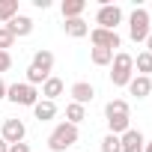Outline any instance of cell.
<instances>
[{
  "label": "cell",
  "mask_w": 152,
  "mask_h": 152,
  "mask_svg": "<svg viewBox=\"0 0 152 152\" xmlns=\"http://www.w3.org/2000/svg\"><path fill=\"white\" fill-rule=\"evenodd\" d=\"M0 152H9V143H6L3 137H0Z\"/></svg>",
  "instance_id": "obj_28"
},
{
  "label": "cell",
  "mask_w": 152,
  "mask_h": 152,
  "mask_svg": "<svg viewBox=\"0 0 152 152\" xmlns=\"http://www.w3.org/2000/svg\"><path fill=\"white\" fill-rule=\"evenodd\" d=\"M0 137H3L9 146H12V143H24V137H27V125H24L21 119H6V122H3V131H0Z\"/></svg>",
  "instance_id": "obj_7"
},
{
  "label": "cell",
  "mask_w": 152,
  "mask_h": 152,
  "mask_svg": "<svg viewBox=\"0 0 152 152\" xmlns=\"http://www.w3.org/2000/svg\"><path fill=\"white\" fill-rule=\"evenodd\" d=\"M96 24L102 30H116V24H122V9L116 3H102L96 12Z\"/></svg>",
  "instance_id": "obj_5"
},
{
  "label": "cell",
  "mask_w": 152,
  "mask_h": 152,
  "mask_svg": "<svg viewBox=\"0 0 152 152\" xmlns=\"http://www.w3.org/2000/svg\"><path fill=\"white\" fill-rule=\"evenodd\" d=\"M6 99H9L12 104L33 107V104L39 102V90H36V87H30L27 81H21V84H9V90H6Z\"/></svg>",
  "instance_id": "obj_4"
},
{
  "label": "cell",
  "mask_w": 152,
  "mask_h": 152,
  "mask_svg": "<svg viewBox=\"0 0 152 152\" xmlns=\"http://www.w3.org/2000/svg\"><path fill=\"white\" fill-rule=\"evenodd\" d=\"M9 152H30V143H12Z\"/></svg>",
  "instance_id": "obj_25"
},
{
  "label": "cell",
  "mask_w": 152,
  "mask_h": 152,
  "mask_svg": "<svg viewBox=\"0 0 152 152\" xmlns=\"http://www.w3.org/2000/svg\"><path fill=\"white\" fill-rule=\"evenodd\" d=\"M69 96H72V102H75V104H84V107H87V104L96 99V87H93V84H87V81H78V84H72Z\"/></svg>",
  "instance_id": "obj_8"
},
{
  "label": "cell",
  "mask_w": 152,
  "mask_h": 152,
  "mask_svg": "<svg viewBox=\"0 0 152 152\" xmlns=\"http://www.w3.org/2000/svg\"><path fill=\"white\" fill-rule=\"evenodd\" d=\"M78 125H72V122H60L54 131H51V137H48V146H51V152H66L69 146H75L78 143Z\"/></svg>",
  "instance_id": "obj_2"
},
{
  "label": "cell",
  "mask_w": 152,
  "mask_h": 152,
  "mask_svg": "<svg viewBox=\"0 0 152 152\" xmlns=\"http://www.w3.org/2000/svg\"><path fill=\"white\" fill-rule=\"evenodd\" d=\"M9 69H12V54L9 51H0V75L9 72Z\"/></svg>",
  "instance_id": "obj_24"
},
{
  "label": "cell",
  "mask_w": 152,
  "mask_h": 152,
  "mask_svg": "<svg viewBox=\"0 0 152 152\" xmlns=\"http://www.w3.org/2000/svg\"><path fill=\"white\" fill-rule=\"evenodd\" d=\"M87 119V107L84 104H66V122H72V125H78V122H84Z\"/></svg>",
  "instance_id": "obj_18"
},
{
  "label": "cell",
  "mask_w": 152,
  "mask_h": 152,
  "mask_svg": "<svg viewBox=\"0 0 152 152\" xmlns=\"http://www.w3.org/2000/svg\"><path fill=\"white\" fill-rule=\"evenodd\" d=\"M93 63L96 66H110L113 63V51H107V48H93Z\"/></svg>",
  "instance_id": "obj_21"
},
{
  "label": "cell",
  "mask_w": 152,
  "mask_h": 152,
  "mask_svg": "<svg viewBox=\"0 0 152 152\" xmlns=\"http://www.w3.org/2000/svg\"><path fill=\"white\" fill-rule=\"evenodd\" d=\"M146 51L152 54V33H149V39H146Z\"/></svg>",
  "instance_id": "obj_29"
},
{
  "label": "cell",
  "mask_w": 152,
  "mask_h": 152,
  "mask_svg": "<svg viewBox=\"0 0 152 152\" xmlns=\"http://www.w3.org/2000/svg\"><path fill=\"white\" fill-rule=\"evenodd\" d=\"M63 18H81L87 9V0H63Z\"/></svg>",
  "instance_id": "obj_16"
},
{
  "label": "cell",
  "mask_w": 152,
  "mask_h": 152,
  "mask_svg": "<svg viewBox=\"0 0 152 152\" xmlns=\"http://www.w3.org/2000/svg\"><path fill=\"white\" fill-rule=\"evenodd\" d=\"M143 152H152V140H146V143H143Z\"/></svg>",
  "instance_id": "obj_30"
},
{
  "label": "cell",
  "mask_w": 152,
  "mask_h": 152,
  "mask_svg": "<svg viewBox=\"0 0 152 152\" xmlns=\"http://www.w3.org/2000/svg\"><path fill=\"white\" fill-rule=\"evenodd\" d=\"M104 116L113 119V116H128V102L125 99H110L104 104Z\"/></svg>",
  "instance_id": "obj_17"
},
{
  "label": "cell",
  "mask_w": 152,
  "mask_h": 152,
  "mask_svg": "<svg viewBox=\"0 0 152 152\" xmlns=\"http://www.w3.org/2000/svg\"><path fill=\"white\" fill-rule=\"evenodd\" d=\"M134 69H137V75L149 78V72H152V54H149V51H140V54L134 57Z\"/></svg>",
  "instance_id": "obj_19"
},
{
  "label": "cell",
  "mask_w": 152,
  "mask_h": 152,
  "mask_svg": "<svg viewBox=\"0 0 152 152\" xmlns=\"http://www.w3.org/2000/svg\"><path fill=\"white\" fill-rule=\"evenodd\" d=\"M143 143H146V137L137 128H128L119 137V152H143Z\"/></svg>",
  "instance_id": "obj_9"
},
{
  "label": "cell",
  "mask_w": 152,
  "mask_h": 152,
  "mask_svg": "<svg viewBox=\"0 0 152 152\" xmlns=\"http://www.w3.org/2000/svg\"><path fill=\"white\" fill-rule=\"evenodd\" d=\"M12 45H15V36H12L6 27H0V51H9Z\"/></svg>",
  "instance_id": "obj_23"
},
{
  "label": "cell",
  "mask_w": 152,
  "mask_h": 152,
  "mask_svg": "<svg viewBox=\"0 0 152 152\" xmlns=\"http://www.w3.org/2000/svg\"><path fill=\"white\" fill-rule=\"evenodd\" d=\"M18 15V0H0V21L9 24Z\"/></svg>",
  "instance_id": "obj_20"
},
{
  "label": "cell",
  "mask_w": 152,
  "mask_h": 152,
  "mask_svg": "<svg viewBox=\"0 0 152 152\" xmlns=\"http://www.w3.org/2000/svg\"><path fill=\"white\" fill-rule=\"evenodd\" d=\"M3 27H6L15 39H18V36H30L36 24H33V18H27V15H15V18H12L9 24H3Z\"/></svg>",
  "instance_id": "obj_10"
},
{
  "label": "cell",
  "mask_w": 152,
  "mask_h": 152,
  "mask_svg": "<svg viewBox=\"0 0 152 152\" xmlns=\"http://www.w3.org/2000/svg\"><path fill=\"white\" fill-rule=\"evenodd\" d=\"M63 90H66V84L60 81V78H54V75H51V78L42 84V99H48V102H57V96H63Z\"/></svg>",
  "instance_id": "obj_14"
},
{
  "label": "cell",
  "mask_w": 152,
  "mask_h": 152,
  "mask_svg": "<svg viewBox=\"0 0 152 152\" xmlns=\"http://www.w3.org/2000/svg\"><path fill=\"white\" fill-rule=\"evenodd\" d=\"M128 93L137 96V99H146L152 93V78H143V75H134V78L128 81Z\"/></svg>",
  "instance_id": "obj_12"
},
{
  "label": "cell",
  "mask_w": 152,
  "mask_h": 152,
  "mask_svg": "<svg viewBox=\"0 0 152 152\" xmlns=\"http://www.w3.org/2000/svg\"><path fill=\"white\" fill-rule=\"evenodd\" d=\"M30 66H33L36 72H42V75H48V78H51V69H54V54L42 48V51H36V54H33V63H30Z\"/></svg>",
  "instance_id": "obj_13"
},
{
  "label": "cell",
  "mask_w": 152,
  "mask_h": 152,
  "mask_svg": "<svg viewBox=\"0 0 152 152\" xmlns=\"http://www.w3.org/2000/svg\"><path fill=\"white\" fill-rule=\"evenodd\" d=\"M90 42H93V48H107V51H113V54H116V48L122 45V39H119L116 30H102V27H93V30H90Z\"/></svg>",
  "instance_id": "obj_6"
},
{
  "label": "cell",
  "mask_w": 152,
  "mask_h": 152,
  "mask_svg": "<svg viewBox=\"0 0 152 152\" xmlns=\"http://www.w3.org/2000/svg\"><path fill=\"white\" fill-rule=\"evenodd\" d=\"M131 78H134V57L125 54V51H116L113 63H110V84L113 87H128Z\"/></svg>",
  "instance_id": "obj_1"
},
{
  "label": "cell",
  "mask_w": 152,
  "mask_h": 152,
  "mask_svg": "<svg viewBox=\"0 0 152 152\" xmlns=\"http://www.w3.org/2000/svg\"><path fill=\"white\" fill-rule=\"evenodd\" d=\"M6 90H9V84H6L3 78H0V99H6Z\"/></svg>",
  "instance_id": "obj_27"
},
{
  "label": "cell",
  "mask_w": 152,
  "mask_h": 152,
  "mask_svg": "<svg viewBox=\"0 0 152 152\" xmlns=\"http://www.w3.org/2000/svg\"><path fill=\"white\" fill-rule=\"evenodd\" d=\"M33 113H36V119H39V122H48V119H54V116H57V104H54V102H48V99H42V102H36V104H33Z\"/></svg>",
  "instance_id": "obj_15"
},
{
  "label": "cell",
  "mask_w": 152,
  "mask_h": 152,
  "mask_svg": "<svg viewBox=\"0 0 152 152\" xmlns=\"http://www.w3.org/2000/svg\"><path fill=\"white\" fill-rule=\"evenodd\" d=\"M33 6H36V9H48V6H51V0H33Z\"/></svg>",
  "instance_id": "obj_26"
},
{
  "label": "cell",
  "mask_w": 152,
  "mask_h": 152,
  "mask_svg": "<svg viewBox=\"0 0 152 152\" xmlns=\"http://www.w3.org/2000/svg\"><path fill=\"white\" fill-rule=\"evenodd\" d=\"M102 152H119V137L116 134H107L102 140Z\"/></svg>",
  "instance_id": "obj_22"
},
{
  "label": "cell",
  "mask_w": 152,
  "mask_h": 152,
  "mask_svg": "<svg viewBox=\"0 0 152 152\" xmlns=\"http://www.w3.org/2000/svg\"><path fill=\"white\" fill-rule=\"evenodd\" d=\"M63 30H66V36H72V39H84V36H90V24H87L84 18H66Z\"/></svg>",
  "instance_id": "obj_11"
},
{
  "label": "cell",
  "mask_w": 152,
  "mask_h": 152,
  "mask_svg": "<svg viewBox=\"0 0 152 152\" xmlns=\"http://www.w3.org/2000/svg\"><path fill=\"white\" fill-rule=\"evenodd\" d=\"M149 12L143 9V6H134V12L128 15V36H131V42H146L149 39Z\"/></svg>",
  "instance_id": "obj_3"
}]
</instances>
